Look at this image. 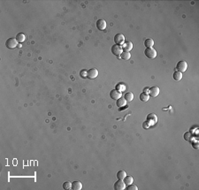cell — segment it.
<instances>
[{
    "label": "cell",
    "mask_w": 199,
    "mask_h": 190,
    "mask_svg": "<svg viewBox=\"0 0 199 190\" xmlns=\"http://www.w3.org/2000/svg\"><path fill=\"white\" fill-rule=\"evenodd\" d=\"M144 54L145 56L147 57L148 58H150V59H153L157 57V51L153 48H146L144 51Z\"/></svg>",
    "instance_id": "cell-1"
},
{
    "label": "cell",
    "mask_w": 199,
    "mask_h": 190,
    "mask_svg": "<svg viewBox=\"0 0 199 190\" xmlns=\"http://www.w3.org/2000/svg\"><path fill=\"white\" fill-rule=\"evenodd\" d=\"M176 68H177L178 72H183L187 70V68H188V64H187V62L184 61V60H181V61L178 62L177 65H176Z\"/></svg>",
    "instance_id": "cell-2"
},
{
    "label": "cell",
    "mask_w": 199,
    "mask_h": 190,
    "mask_svg": "<svg viewBox=\"0 0 199 190\" xmlns=\"http://www.w3.org/2000/svg\"><path fill=\"white\" fill-rule=\"evenodd\" d=\"M6 46L8 49H14L15 47L18 46V42L15 38H9L6 42Z\"/></svg>",
    "instance_id": "cell-3"
},
{
    "label": "cell",
    "mask_w": 199,
    "mask_h": 190,
    "mask_svg": "<svg viewBox=\"0 0 199 190\" xmlns=\"http://www.w3.org/2000/svg\"><path fill=\"white\" fill-rule=\"evenodd\" d=\"M147 121L149 122L150 126L155 125L156 123L157 122V116L154 113H150L147 116Z\"/></svg>",
    "instance_id": "cell-4"
},
{
    "label": "cell",
    "mask_w": 199,
    "mask_h": 190,
    "mask_svg": "<svg viewBox=\"0 0 199 190\" xmlns=\"http://www.w3.org/2000/svg\"><path fill=\"white\" fill-rule=\"evenodd\" d=\"M124 42H125V36H124L123 34H115V36H114V43H115L116 44L119 45V44H124Z\"/></svg>",
    "instance_id": "cell-5"
},
{
    "label": "cell",
    "mask_w": 199,
    "mask_h": 190,
    "mask_svg": "<svg viewBox=\"0 0 199 190\" xmlns=\"http://www.w3.org/2000/svg\"><path fill=\"white\" fill-rule=\"evenodd\" d=\"M98 75V71L96 68H90L87 72V77L89 79H95Z\"/></svg>",
    "instance_id": "cell-6"
},
{
    "label": "cell",
    "mask_w": 199,
    "mask_h": 190,
    "mask_svg": "<svg viewBox=\"0 0 199 190\" xmlns=\"http://www.w3.org/2000/svg\"><path fill=\"white\" fill-rule=\"evenodd\" d=\"M106 21L103 19H100L96 21V27H97L98 30L100 31H104L105 28H106Z\"/></svg>",
    "instance_id": "cell-7"
},
{
    "label": "cell",
    "mask_w": 199,
    "mask_h": 190,
    "mask_svg": "<svg viewBox=\"0 0 199 190\" xmlns=\"http://www.w3.org/2000/svg\"><path fill=\"white\" fill-rule=\"evenodd\" d=\"M159 95V88L158 87H152L149 89V96L151 97H156Z\"/></svg>",
    "instance_id": "cell-8"
},
{
    "label": "cell",
    "mask_w": 199,
    "mask_h": 190,
    "mask_svg": "<svg viewBox=\"0 0 199 190\" xmlns=\"http://www.w3.org/2000/svg\"><path fill=\"white\" fill-rule=\"evenodd\" d=\"M126 188V184L124 183V181L119 179L118 181H116L114 183V189L116 190H124Z\"/></svg>",
    "instance_id": "cell-9"
},
{
    "label": "cell",
    "mask_w": 199,
    "mask_h": 190,
    "mask_svg": "<svg viewBox=\"0 0 199 190\" xmlns=\"http://www.w3.org/2000/svg\"><path fill=\"white\" fill-rule=\"evenodd\" d=\"M112 53L116 56H119L122 53V48L121 46L118 45V44H114L112 47Z\"/></svg>",
    "instance_id": "cell-10"
},
{
    "label": "cell",
    "mask_w": 199,
    "mask_h": 190,
    "mask_svg": "<svg viewBox=\"0 0 199 190\" xmlns=\"http://www.w3.org/2000/svg\"><path fill=\"white\" fill-rule=\"evenodd\" d=\"M121 92H119V90H117V89H112V91L110 92V96L112 99H114V100H118L119 98L121 97Z\"/></svg>",
    "instance_id": "cell-11"
},
{
    "label": "cell",
    "mask_w": 199,
    "mask_h": 190,
    "mask_svg": "<svg viewBox=\"0 0 199 190\" xmlns=\"http://www.w3.org/2000/svg\"><path fill=\"white\" fill-rule=\"evenodd\" d=\"M122 50L125 51H127V52H129V51H131V50L133 49V44L131 42H126L123 44V45H122Z\"/></svg>",
    "instance_id": "cell-12"
},
{
    "label": "cell",
    "mask_w": 199,
    "mask_h": 190,
    "mask_svg": "<svg viewBox=\"0 0 199 190\" xmlns=\"http://www.w3.org/2000/svg\"><path fill=\"white\" fill-rule=\"evenodd\" d=\"M82 188V184L81 181L79 180H74L72 183V189L74 190H81Z\"/></svg>",
    "instance_id": "cell-13"
},
{
    "label": "cell",
    "mask_w": 199,
    "mask_h": 190,
    "mask_svg": "<svg viewBox=\"0 0 199 190\" xmlns=\"http://www.w3.org/2000/svg\"><path fill=\"white\" fill-rule=\"evenodd\" d=\"M126 104H127V101L125 100V98L120 97V98H119V99H118V101H117V106L119 107V108L121 109L122 107H124Z\"/></svg>",
    "instance_id": "cell-14"
},
{
    "label": "cell",
    "mask_w": 199,
    "mask_h": 190,
    "mask_svg": "<svg viewBox=\"0 0 199 190\" xmlns=\"http://www.w3.org/2000/svg\"><path fill=\"white\" fill-rule=\"evenodd\" d=\"M173 77H174V81H176V82H180V81L182 79V72L176 71V72H174V74H173Z\"/></svg>",
    "instance_id": "cell-15"
},
{
    "label": "cell",
    "mask_w": 199,
    "mask_h": 190,
    "mask_svg": "<svg viewBox=\"0 0 199 190\" xmlns=\"http://www.w3.org/2000/svg\"><path fill=\"white\" fill-rule=\"evenodd\" d=\"M15 39H16L18 43H23L24 41L26 40V36H25V34H22V33H19L16 35V37H15Z\"/></svg>",
    "instance_id": "cell-16"
},
{
    "label": "cell",
    "mask_w": 199,
    "mask_h": 190,
    "mask_svg": "<svg viewBox=\"0 0 199 190\" xmlns=\"http://www.w3.org/2000/svg\"><path fill=\"white\" fill-rule=\"evenodd\" d=\"M124 183H125L127 186H128V185H131L133 183V181H134V179H133L132 176L128 175V176H126L125 178H124Z\"/></svg>",
    "instance_id": "cell-17"
},
{
    "label": "cell",
    "mask_w": 199,
    "mask_h": 190,
    "mask_svg": "<svg viewBox=\"0 0 199 190\" xmlns=\"http://www.w3.org/2000/svg\"><path fill=\"white\" fill-rule=\"evenodd\" d=\"M144 45L146 46V48H151L154 45V41L151 38H149L144 41Z\"/></svg>",
    "instance_id": "cell-18"
},
{
    "label": "cell",
    "mask_w": 199,
    "mask_h": 190,
    "mask_svg": "<svg viewBox=\"0 0 199 190\" xmlns=\"http://www.w3.org/2000/svg\"><path fill=\"white\" fill-rule=\"evenodd\" d=\"M120 58L123 60H128L131 58V54L127 51H122V53L120 54Z\"/></svg>",
    "instance_id": "cell-19"
},
{
    "label": "cell",
    "mask_w": 199,
    "mask_h": 190,
    "mask_svg": "<svg viewBox=\"0 0 199 190\" xmlns=\"http://www.w3.org/2000/svg\"><path fill=\"white\" fill-rule=\"evenodd\" d=\"M124 98H125V100L127 102H131L133 99H134V95H133V93H131V92H127L125 94Z\"/></svg>",
    "instance_id": "cell-20"
},
{
    "label": "cell",
    "mask_w": 199,
    "mask_h": 190,
    "mask_svg": "<svg viewBox=\"0 0 199 190\" xmlns=\"http://www.w3.org/2000/svg\"><path fill=\"white\" fill-rule=\"evenodd\" d=\"M127 176V173H126L125 171H119V172H118L117 173V178L118 179H120V180H123L124 178Z\"/></svg>",
    "instance_id": "cell-21"
},
{
    "label": "cell",
    "mask_w": 199,
    "mask_h": 190,
    "mask_svg": "<svg viewBox=\"0 0 199 190\" xmlns=\"http://www.w3.org/2000/svg\"><path fill=\"white\" fill-rule=\"evenodd\" d=\"M149 99H150V96L149 94H146V93H142L140 95V100L142 102H148Z\"/></svg>",
    "instance_id": "cell-22"
},
{
    "label": "cell",
    "mask_w": 199,
    "mask_h": 190,
    "mask_svg": "<svg viewBox=\"0 0 199 190\" xmlns=\"http://www.w3.org/2000/svg\"><path fill=\"white\" fill-rule=\"evenodd\" d=\"M63 188L64 189H70V188H72V183L69 182V181H65L63 184Z\"/></svg>",
    "instance_id": "cell-23"
},
{
    "label": "cell",
    "mask_w": 199,
    "mask_h": 190,
    "mask_svg": "<svg viewBox=\"0 0 199 190\" xmlns=\"http://www.w3.org/2000/svg\"><path fill=\"white\" fill-rule=\"evenodd\" d=\"M127 190H137L138 189V187L137 186H136V185H128V186H127Z\"/></svg>",
    "instance_id": "cell-24"
},
{
    "label": "cell",
    "mask_w": 199,
    "mask_h": 190,
    "mask_svg": "<svg viewBox=\"0 0 199 190\" xmlns=\"http://www.w3.org/2000/svg\"><path fill=\"white\" fill-rule=\"evenodd\" d=\"M150 127V124H149V122H148V121H145V122H143V128H145V129H148Z\"/></svg>",
    "instance_id": "cell-25"
},
{
    "label": "cell",
    "mask_w": 199,
    "mask_h": 190,
    "mask_svg": "<svg viewBox=\"0 0 199 190\" xmlns=\"http://www.w3.org/2000/svg\"><path fill=\"white\" fill-rule=\"evenodd\" d=\"M184 139L187 140V141H188L190 139V133H186L184 134Z\"/></svg>",
    "instance_id": "cell-26"
},
{
    "label": "cell",
    "mask_w": 199,
    "mask_h": 190,
    "mask_svg": "<svg viewBox=\"0 0 199 190\" xmlns=\"http://www.w3.org/2000/svg\"><path fill=\"white\" fill-rule=\"evenodd\" d=\"M143 93H146V94H149V88H146L143 91Z\"/></svg>",
    "instance_id": "cell-27"
}]
</instances>
